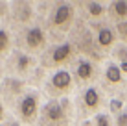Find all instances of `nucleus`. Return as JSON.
Returning a JSON list of instances; mask_svg holds the SVG:
<instances>
[{"instance_id":"obj_4","label":"nucleus","mask_w":127,"mask_h":126,"mask_svg":"<svg viewBox=\"0 0 127 126\" xmlns=\"http://www.w3.org/2000/svg\"><path fill=\"white\" fill-rule=\"evenodd\" d=\"M72 89V74L68 71H59L52 76L50 80V93L54 97H61V95L68 93Z\"/></svg>"},{"instance_id":"obj_21","label":"nucleus","mask_w":127,"mask_h":126,"mask_svg":"<svg viewBox=\"0 0 127 126\" xmlns=\"http://www.w3.org/2000/svg\"><path fill=\"white\" fill-rule=\"evenodd\" d=\"M116 124L118 126H127V110L125 111L122 110V113L116 115Z\"/></svg>"},{"instance_id":"obj_22","label":"nucleus","mask_w":127,"mask_h":126,"mask_svg":"<svg viewBox=\"0 0 127 126\" xmlns=\"http://www.w3.org/2000/svg\"><path fill=\"white\" fill-rule=\"evenodd\" d=\"M4 119H6V110H4V104L0 100V121H4Z\"/></svg>"},{"instance_id":"obj_23","label":"nucleus","mask_w":127,"mask_h":126,"mask_svg":"<svg viewBox=\"0 0 127 126\" xmlns=\"http://www.w3.org/2000/svg\"><path fill=\"white\" fill-rule=\"evenodd\" d=\"M6 7H7V4H6V2H0V15H6V13H7Z\"/></svg>"},{"instance_id":"obj_9","label":"nucleus","mask_w":127,"mask_h":126,"mask_svg":"<svg viewBox=\"0 0 127 126\" xmlns=\"http://www.w3.org/2000/svg\"><path fill=\"white\" fill-rule=\"evenodd\" d=\"M33 67V59L30 58L28 54H20V52H17L15 54V69L19 74H28L30 71H32Z\"/></svg>"},{"instance_id":"obj_5","label":"nucleus","mask_w":127,"mask_h":126,"mask_svg":"<svg viewBox=\"0 0 127 126\" xmlns=\"http://www.w3.org/2000/svg\"><path fill=\"white\" fill-rule=\"evenodd\" d=\"M24 45H26V48H30V50L44 48V45H46V33L42 32V28H39V26L30 28L28 32H26V35H24Z\"/></svg>"},{"instance_id":"obj_3","label":"nucleus","mask_w":127,"mask_h":126,"mask_svg":"<svg viewBox=\"0 0 127 126\" xmlns=\"http://www.w3.org/2000/svg\"><path fill=\"white\" fill-rule=\"evenodd\" d=\"M74 20V6L72 4H57L54 9V15H52V26L59 30H66Z\"/></svg>"},{"instance_id":"obj_15","label":"nucleus","mask_w":127,"mask_h":126,"mask_svg":"<svg viewBox=\"0 0 127 126\" xmlns=\"http://www.w3.org/2000/svg\"><path fill=\"white\" fill-rule=\"evenodd\" d=\"M87 11H89L90 17H103L105 15V6L99 2H87Z\"/></svg>"},{"instance_id":"obj_17","label":"nucleus","mask_w":127,"mask_h":126,"mask_svg":"<svg viewBox=\"0 0 127 126\" xmlns=\"http://www.w3.org/2000/svg\"><path fill=\"white\" fill-rule=\"evenodd\" d=\"M114 58L120 59L122 63L127 61V46H116L114 48Z\"/></svg>"},{"instance_id":"obj_6","label":"nucleus","mask_w":127,"mask_h":126,"mask_svg":"<svg viewBox=\"0 0 127 126\" xmlns=\"http://www.w3.org/2000/svg\"><path fill=\"white\" fill-rule=\"evenodd\" d=\"M72 54H74L72 43H64V45H61V46L52 50V63L54 65H63L72 58Z\"/></svg>"},{"instance_id":"obj_18","label":"nucleus","mask_w":127,"mask_h":126,"mask_svg":"<svg viewBox=\"0 0 127 126\" xmlns=\"http://www.w3.org/2000/svg\"><path fill=\"white\" fill-rule=\"evenodd\" d=\"M94 123H96V126H111V119L105 113H98L94 117Z\"/></svg>"},{"instance_id":"obj_13","label":"nucleus","mask_w":127,"mask_h":126,"mask_svg":"<svg viewBox=\"0 0 127 126\" xmlns=\"http://www.w3.org/2000/svg\"><path fill=\"white\" fill-rule=\"evenodd\" d=\"M111 13L116 19H127V2H124V0L112 2L111 4Z\"/></svg>"},{"instance_id":"obj_14","label":"nucleus","mask_w":127,"mask_h":126,"mask_svg":"<svg viewBox=\"0 0 127 126\" xmlns=\"http://www.w3.org/2000/svg\"><path fill=\"white\" fill-rule=\"evenodd\" d=\"M22 87H24V85H22L20 80H11V78L4 80V89H6L9 95H15V97L20 95V93H22Z\"/></svg>"},{"instance_id":"obj_11","label":"nucleus","mask_w":127,"mask_h":126,"mask_svg":"<svg viewBox=\"0 0 127 126\" xmlns=\"http://www.w3.org/2000/svg\"><path fill=\"white\" fill-rule=\"evenodd\" d=\"M114 39H116V35H114V32H112L111 28H101L98 32V45L101 46V48H109V46L114 43Z\"/></svg>"},{"instance_id":"obj_25","label":"nucleus","mask_w":127,"mask_h":126,"mask_svg":"<svg viewBox=\"0 0 127 126\" xmlns=\"http://www.w3.org/2000/svg\"><path fill=\"white\" fill-rule=\"evenodd\" d=\"M6 126H19V123H17V121H7Z\"/></svg>"},{"instance_id":"obj_8","label":"nucleus","mask_w":127,"mask_h":126,"mask_svg":"<svg viewBox=\"0 0 127 126\" xmlns=\"http://www.w3.org/2000/svg\"><path fill=\"white\" fill-rule=\"evenodd\" d=\"M76 76H77V80H81V82L92 80V76H94V65L90 61H87V59H81V61L77 63V67H76Z\"/></svg>"},{"instance_id":"obj_20","label":"nucleus","mask_w":127,"mask_h":126,"mask_svg":"<svg viewBox=\"0 0 127 126\" xmlns=\"http://www.w3.org/2000/svg\"><path fill=\"white\" fill-rule=\"evenodd\" d=\"M116 30H118V33L127 41V20H120L118 26H116Z\"/></svg>"},{"instance_id":"obj_19","label":"nucleus","mask_w":127,"mask_h":126,"mask_svg":"<svg viewBox=\"0 0 127 126\" xmlns=\"http://www.w3.org/2000/svg\"><path fill=\"white\" fill-rule=\"evenodd\" d=\"M122 108H124V104H122V100H112L111 102V113H114V115H118V113H122Z\"/></svg>"},{"instance_id":"obj_16","label":"nucleus","mask_w":127,"mask_h":126,"mask_svg":"<svg viewBox=\"0 0 127 126\" xmlns=\"http://www.w3.org/2000/svg\"><path fill=\"white\" fill-rule=\"evenodd\" d=\"M11 48V37L6 30H0V56H4Z\"/></svg>"},{"instance_id":"obj_10","label":"nucleus","mask_w":127,"mask_h":126,"mask_svg":"<svg viewBox=\"0 0 127 126\" xmlns=\"http://www.w3.org/2000/svg\"><path fill=\"white\" fill-rule=\"evenodd\" d=\"M13 7H15L13 13L17 15V20H19V22H28V20L32 19V15H33L32 4H28V2H17Z\"/></svg>"},{"instance_id":"obj_2","label":"nucleus","mask_w":127,"mask_h":126,"mask_svg":"<svg viewBox=\"0 0 127 126\" xmlns=\"http://www.w3.org/2000/svg\"><path fill=\"white\" fill-rule=\"evenodd\" d=\"M39 115V100H37V95L35 93H28L20 98L19 102V117L20 121L26 124H32L35 123Z\"/></svg>"},{"instance_id":"obj_1","label":"nucleus","mask_w":127,"mask_h":126,"mask_svg":"<svg viewBox=\"0 0 127 126\" xmlns=\"http://www.w3.org/2000/svg\"><path fill=\"white\" fill-rule=\"evenodd\" d=\"M66 124V100H52L42 108L41 126H64Z\"/></svg>"},{"instance_id":"obj_7","label":"nucleus","mask_w":127,"mask_h":126,"mask_svg":"<svg viewBox=\"0 0 127 126\" xmlns=\"http://www.w3.org/2000/svg\"><path fill=\"white\" fill-rule=\"evenodd\" d=\"M101 104V97H99V91L96 87H89L83 93V108L87 111H96Z\"/></svg>"},{"instance_id":"obj_24","label":"nucleus","mask_w":127,"mask_h":126,"mask_svg":"<svg viewBox=\"0 0 127 126\" xmlns=\"http://www.w3.org/2000/svg\"><path fill=\"white\" fill-rule=\"evenodd\" d=\"M120 71L122 72H127V61L125 63H120Z\"/></svg>"},{"instance_id":"obj_12","label":"nucleus","mask_w":127,"mask_h":126,"mask_svg":"<svg viewBox=\"0 0 127 126\" xmlns=\"http://www.w3.org/2000/svg\"><path fill=\"white\" fill-rule=\"evenodd\" d=\"M105 78H107L109 84H120L122 82V71H120V65H109L107 72H105Z\"/></svg>"}]
</instances>
